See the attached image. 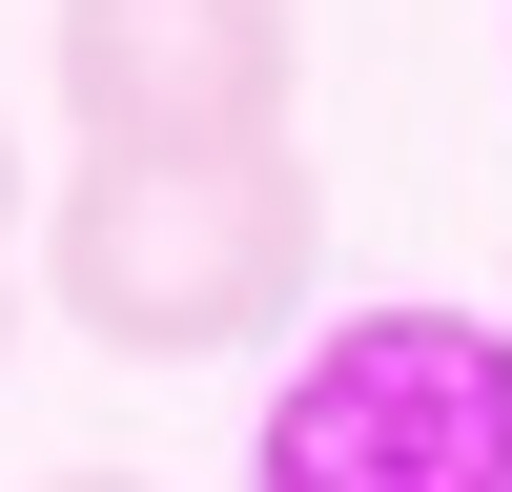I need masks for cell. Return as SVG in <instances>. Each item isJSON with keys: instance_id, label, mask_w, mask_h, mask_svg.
I'll return each instance as SVG.
<instances>
[{"instance_id": "cell-1", "label": "cell", "mask_w": 512, "mask_h": 492, "mask_svg": "<svg viewBox=\"0 0 512 492\" xmlns=\"http://www.w3.org/2000/svg\"><path fill=\"white\" fill-rule=\"evenodd\" d=\"M328 267V185L287 144H82V185H41V308L123 369L267 349Z\"/></svg>"}, {"instance_id": "cell-2", "label": "cell", "mask_w": 512, "mask_h": 492, "mask_svg": "<svg viewBox=\"0 0 512 492\" xmlns=\"http://www.w3.org/2000/svg\"><path fill=\"white\" fill-rule=\"evenodd\" d=\"M246 492H512V308H349L287 349Z\"/></svg>"}, {"instance_id": "cell-3", "label": "cell", "mask_w": 512, "mask_h": 492, "mask_svg": "<svg viewBox=\"0 0 512 492\" xmlns=\"http://www.w3.org/2000/svg\"><path fill=\"white\" fill-rule=\"evenodd\" d=\"M82 144H287L308 0H62L41 21Z\"/></svg>"}, {"instance_id": "cell-4", "label": "cell", "mask_w": 512, "mask_h": 492, "mask_svg": "<svg viewBox=\"0 0 512 492\" xmlns=\"http://www.w3.org/2000/svg\"><path fill=\"white\" fill-rule=\"evenodd\" d=\"M0 246H21V123H0Z\"/></svg>"}, {"instance_id": "cell-5", "label": "cell", "mask_w": 512, "mask_h": 492, "mask_svg": "<svg viewBox=\"0 0 512 492\" xmlns=\"http://www.w3.org/2000/svg\"><path fill=\"white\" fill-rule=\"evenodd\" d=\"M41 492H144V472H41Z\"/></svg>"}, {"instance_id": "cell-6", "label": "cell", "mask_w": 512, "mask_h": 492, "mask_svg": "<svg viewBox=\"0 0 512 492\" xmlns=\"http://www.w3.org/2000/svg\"><path fill=\"white\" fill-rule=\"evenodd\" d=\"M0 349H21V267H0Z\"/></svg>"}]
</instances>
